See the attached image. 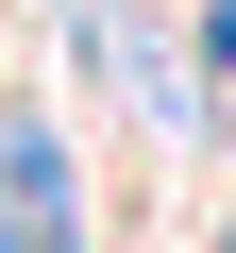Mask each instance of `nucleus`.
Segmentation results:
<instances>
[{
	"label": "nucleus",
	"instance_id": "1",
	"mask_svg": "<svg viewBox=\"0 0 236 253\" xmlns=\"http://www.w3.org/2000/svg\"><path fill=\"white\" fill-rule=\"evenodd\" d=\"M0 203H51V219H84V186H68V135L34 101H0Z\"/></svg>",
	"mask_w": 236,
	"mask_h": 253
},
{
	"label": "nucleus",
	"instance_id": "2",
	"mask_svg": "<svg viewBox=\"0 0 236 253\" xmlns=\"http://www.w3.org/2000/svg\"><path fill=\"white\" fill-rule=\"evenodd\" d=\"M0 253H84V219H51V203H0Z\"/></svg>",
	"mask_w": 236,
	"mask_h": 253
},
{
	"label": "nucleus",
	"instance_id": "3",
	"mask_svg": "<svg viewBox=\"0 0 236 253\" xmlns=\"http://www.w3.org/2000/svg\"><path fill=\"white\" fill-rule=\"evenodd\" d=\"M219 253H236V219H219Z\"/></svg>",
	"mask_w": 236,
	"mask_h": 253
}]
</instances>
